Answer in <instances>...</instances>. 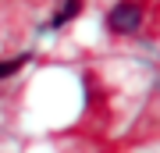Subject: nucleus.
<instances>
[{"instance_id": "obj_1", "label": "nucleus", "mask_w": 160, "mask_h": 153, "mask_svg": "<svg viewBox=\"0 0 160 153\" xmlns=\"http://www.w3.org/2000/svg\"><path fill=\"white\" fill-rule=\"evenodd\" d=\"M142 25V7L135 4V0H121V4H114L107 11V28L118 36H128L135 32V28Z\"/></svg>"}, {"instance_id": "obj_2", "label": "nucleus", "mask_w": 160, "mask_h": 153, "mask_svg": "<svg viewBox=\"0 0 160 153\" xmlns=\"http://www.w3.org/2000/svg\"><path fill=\"white\" fill-rule=\"evenodd\" d=\"M82 7H86V0H64V7L57 14H53V22H50V28H61V25H68L75 14H82Z\"/></svg>"}, {"instance_id": "obj_3", "label": "nucleus", "mask_w": 160, "mask_h": 153, "mask_svg": "<svg viewBox=\"0 0 160 153\" xmlns=\"http://www.w3.org/2000/svg\"><path fill=\"white\" fill-rule=\"evenodd\" d=\"M29 64V54H22V57H11V61H0V79H11V75H18Z\"/></svg>"}]
</instances>
